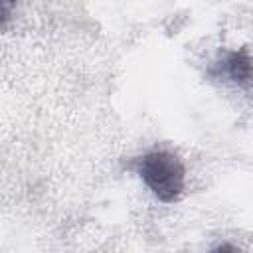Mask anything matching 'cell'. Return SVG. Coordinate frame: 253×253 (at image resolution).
<instances>
[{"instance_id":"6da1fadb","label":"cell","mask_w":253,"mask_h":253,"mask_svg":"<svg viewBox=\"0 0 253 253\" xmlns=\"http://www.w3.org/2000/svg\"><path fill=\"white\" fill-rule=\"evenodd\" d=\"M128 168H132L138 174L144 186L162 204H174L184 194L186 168L180 156L170 150H148L142 156H136L132 162H128Z\"/></svg>"},{"instance_id":"7a4b0ae2","label":"cell","mask_w":253,"mask_h":253,"mask_svg":"<svg viewBox=\"0 0 253 253\" xmlns=\"http://www.w3.org/2000/svg\"><path fill=\"white\" fill-rule=\"evenodd\" d=\"M208 75L229 81L241 89L253 91V53L247 47L223 51L219 59L211 63Z\"/></svg>"},{"instance_id":"3957f363","label":"cell","mask_w":253,"mask_h":253,"mask_svg":"<svg viewBox=\"0 0 253 253\" xmlns=\"http://www.w3.org/2000/svg\"><path fill=\"white\" fill-rule=\"evenodd\" d=\"M20 0H0L2 4V28L8 26V20H10V14H12V8L18 4Z\"/></svg>"},{"instance_id":"277c9868","label":"cell","mask_w":253,"mask_h":253,"mask_svg":"<svg viewBox=\"0 0 253 253\" xmlns=\"http://www.w3.org/2000/svg\"><path fill=\"white\" fill-rule=\"evenodd\" d=\"M237 247H233V245H227V243H223V245H217L213 251H235Z\"/></svg>"}]
</instances>
